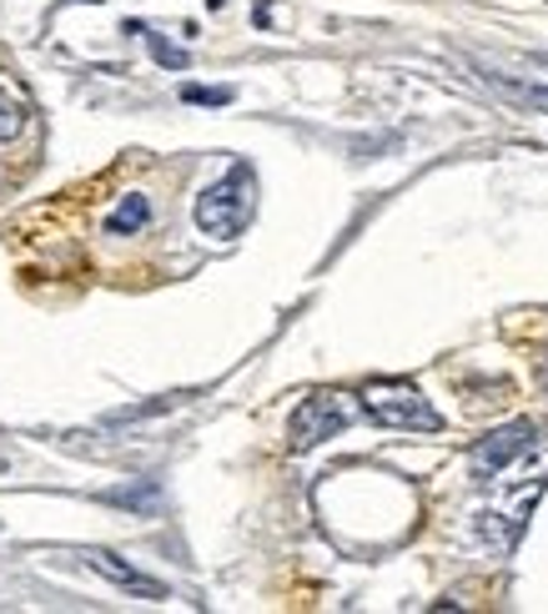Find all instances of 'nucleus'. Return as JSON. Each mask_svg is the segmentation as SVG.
I'll return each instance as SVG.
<instances>
[{
    "label": "nucleus",
    "instance_id": "9",
    "mask_svg": "<svg viewBox=\"0 0 548 614\" xmlns=\"http://www.w3.org/2000/svg\"><path fill=\"white\" fill-rule=\"evenodd\" d=\"M182 102L186 106H227L232 86H182Z\"/></svg>",
    "mask_w": 548,
    "mask_h": 614
},
{
    "label": "nucleus",
    "instance_id": "12",
    "mask_svg": "<svg viewBox=\"0 0 548 614\" xmlns=\"http://www.w3.org/2000/svg\"><path fill=\"white\" fill-rule=\"evenodd\" d=\"M544 383H548V358H544Z\"/></svg>",
    "mask_w": 548,
    "mask_h": 614
},
{
    "label": "nucleus",
    "instance_id": "4",
    "mask_svg": "<svg viewBox=\"0 0 548 614\" xmlns=\"http://www.w3.org/2000/svg\"><path fill=\"white\" fill-rule=\"evenodd\" d=\"M534 438H538V423H528V419H518V423H503V428H493V433H483L479 444H473V474L479 478H498L503 468L514 464L524 448H534Z\"/></svg>",
    "mask_w": 548,
    "mask_h": 614
},
{
    "label": "nucleus",
    "instance_id": "14",
    "mask_svg": "<svg viewBox=\"0 0 548 614\" xmlns=\"http://www.w3.org/2000/svg\"><path fill=\"white\" fill-rule=\"evenodd\" d=\"M544 66H548V61H544Z\"/></svg>",
    "mask_w": 548,
    "mask_h": 614
},
{
    "label": "nucleus",
    "instance_id": "1",
    "mask_svg": "<svg viewBox=\"0 0 548 614\" xmlns=\"http://www.w3.org/2000/svg\"><path fill=\"white\" fill-rule=\"evenodd\" d=\"M251 212H257V171H251L247 161H232L227 177H217V182L196 197L192 216H196V227H202V237L232 242L247 232Z\"/></svg>",
    "mask_w": 548,
    "mask_h": 614
},
{
    "label": "nucleus",
    "instance_id": "8",
    "mask_svg": "<svg viewBox=\"0 0 548 614\" xmlns=\"http://www.w3.org/2000/svg\"><path fill=\"white\" fill-rule=\"evenodd\" d=\"M131 31H137V35H147V46H151V56H157L161 66H172V71H186V66H192V56H186L182 46H172V41H161L157 31H147V25H137V21H131Z\"/></svg>",
    "mask_w": 548,
    "mask_h": 614
},
{
    "label": "nucleus",
    "instance_id": "13",
    "mask_svg": "<svg viewBox=\"0 0 548 614\" xmlns=\"http://www.w3.org/2000/svg\"><path fill=\"white\" fill-rule=\"evenodd\" d=\"M206 6H222V0H206Z\"/></svg>",
    "mask_w": 548,
    "mask_h": 614
},
{
    "label": "nucleus",
    "instance_id": "7",
    "mask_svg": "<svg viewBox=\"0 0 548 614\" xmlns=\"http://www.w3.org/2000/svg\"><path fill=\"white\" fill-rule=\"evenodd\" d=\"M488 86L498 96H508V102H518V106L548 112V86H528V81H514V76H488Z\"/></svg>",
    "mask_w": 548,
    "mask_h": 614
},
{
    "label": "nucleus",
    "instance_id": "6",
    "mask_svg": "<svg viewBox=\"0 0 548 614\" xmlns=\"http://www.w3.org/2000/svg\"><path fill=\"white\" fill-rule=\"evenodd\" d=\"M147 222H151V202L141 192H131L111 216H106V237H137Z\"/></svg>",
    "mask_w": 548,
    "mask_h": 614
},
{
    "label": "nucleus",
    "instance_id": "15",
    "mask_svg": "<svg viewBox=\"0 0 548 614\" xmlns=\"http://www.w3.org/2000/svg\"><path fill=\"white\" fill-rule=\"evenodd\" d=\"M92 6H96V0H92Z\"/></svg>",
    "mask_w": 548,
    "mask_h": 614
},
{
    "label": "nucleus",
    "instance_id": "5",
    "mask_svg": "<svg viewBox=\"0 0 548 614\" xmlns=\"http://www.w3.org/2000/svg\"><path fill=\"white\" fill-rule=\"evenodd\" d=\"M86 564L101 574V580H111L116 590H126V594H137V600H172V590L161 580H151V574H141L137 564H126V559H116L111 549H86Z\"/></svg>",
    "mask_w": 548,
    "mask_h": 614
},
{
    "label": "nucleus",
    "instance_id": "11",
    "mask_svg": "<svg viewBox=\"0 0 548 614\" xmlns=\"http://www.w3.org/2000/svg\"><path fill=\"white\" fill-rule=\"evenodd\" d=\"M111 504H131V509H151L157 504V484H141V489H116V494H106Z\"/></svg>",
    "mask_w": 548,
    "mask_h": 614
},
{
    "label": "nucleus",
    "instance_id": "10",
    "mask_svg": "<svg viewBox=\"0 0 548 614\" xmlns=\"http://www.w3.org/2000/svg\"><path fill=\"white\" fill-rule=\"evenodd\" d=\"M21 126H25V112H21V102H11V96L0 92V141L21 137Z\"/></svg>",
    "mask_w": 548,
    "mask_h": 614
},
{
    "label": "nucleus",
    "instance_id": "3",
    "mask_svg": "<svg viewBox=\"0 0 548 614\" xmlns=\"http://www.w3.org/2000/svg\"><path fill=\"white\" fill-rule=\"evenodd\" d=\"M357 413H363V399H353V393H343V388L308 393V399L298 403V413L287 419V448H292V454H308V448L337 438Z\"/></svg>",
    "mask_w": 548,
    "mask_h": 614
},
{
    "label": "nucleus",
    "instance_id": "2",
    "mask_svg": "<svg viewBox=\"0 0 548 614\" xmlns=\"http://www.w3.org/2000/svg\"><path fill=\"white\" fill-rule=\"evenodd\" d=\"M357 399H363L367 419H377L383 428H408V433H438L443 428V413H438L408 378H373Z\"/></svg>",
    "mask_w": 548,
    "mask_h": 614
}]
</instances>
